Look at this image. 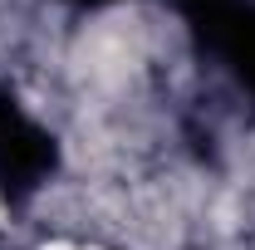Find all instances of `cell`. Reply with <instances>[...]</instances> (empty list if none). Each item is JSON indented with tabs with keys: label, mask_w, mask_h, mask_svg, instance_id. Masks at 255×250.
I'll return each mask as SVG.
<instances>
[{
	"label": "cell",
	"mask_w": 255,
	"mask_h": 250,
	"mask_svg": "<svg viewBox=\"0 0 255 250\" xmlns=\"http://www.w3.org/2000/svg\"><path fill=\"white\" fill-rule=\"evenodd\" d=\"M44 250H84V246H69V241H49Z\"/></svg>",
	"instance_id": "cell-1"
}]
</instances>
